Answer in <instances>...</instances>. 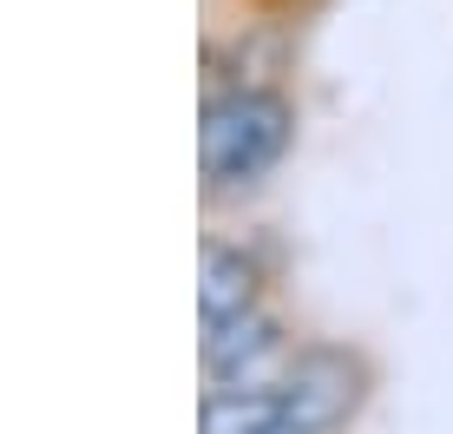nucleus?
Returning <instances> with one entry per match:
<instances>
[{"instance_id":"1","label":"nucleus","mask_w":453,"mask_h":434,"mask_svg":"<svg viewBox=\"0 0 453 434\" xmlns=\"http://www.w3.org/2000/svg\"><path fill=\"white\" fill-rule=\"evenodd\" d=\"M296 99L283 86H237L197 99V191L204 205L224 198H250L263 178H276V165L296 151Z\"/></svg>"},{"instance_id":"2","label":"nucleus","mask_w":453,"mask_h":434,"mask_svg":"<svg viewBox=\"0 0 453 434\" xmlns=\"http://www.w3.org/2000/svg\"><path fill=\"white\" fill-rule=\"evenodd\" d=\"M374 389H381V362L362 343L303 336V349L283 376V415L309 434H349L368 415Z\"/></svg>"},{"instance_id":"3","label":"nucleus","mask_w":453,"mask_h":434,"mask_svg":"<svg viewBox=\"0 0 453 434\" xmlns=\"http://www.w3.org/2000/svg\"><path fill=\"white\" fill-rule=\"evenodd\" d=\"M296 349H303V329L276 297L243 309V316L197 322V376H204V389H283Z\"/></svg>"},{"instance_id":"4","label":"nucleus","mask_w":453,"mask_h":434,"mask_svg":"<svg viewBox=\"0 0 453 434\" xmlns=\"http://www.w3.org/2000/svg\"><path fill=\"white\" fill-rule=\"evenodd\" d=\"M276 276L263 251H250L243 237H204L197 251V322H224V316H243V309L270 303Z\"/></svg>"},{"instance_id":"5","label":"nucleus","mask_w":453,"mask_h":434,"mask_svg":"<svg viewBox=\"0 0 453 434\" xmlns=\"http://www.w3.org/2000/svg\"><path fill=\"white\" fill-rule=\"evenodd\" d=\"M283 389H204L197 395V434H276Z\"/></svg>"},{"instance_id":"6","label":"nucleus","mask_w":453,"mask_h":434,"mask_svg":"<svg viewBox=\"0 0 453 434\" xmlns=\"http://www.w3.org/2000/svg\"><path fill=\"white\" fill-rule=\"evenodd\" d=\"M276 434H309V428H296V422H283V428H276Z\"/></svg>"}]
</instances>
